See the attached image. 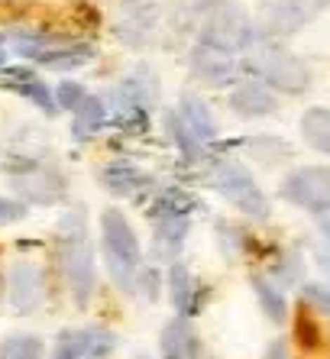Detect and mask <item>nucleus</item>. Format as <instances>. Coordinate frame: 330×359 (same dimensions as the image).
I'll return each mask as SVG.
<instances>
[{
  "label": "nucleus",
  "mask_w": 330,
  "mask_h": 359,
  "mask_svg": "<svg viewBox=\"0 0 330 359\" xmlns=\"http://www.w3.org/2000/svg\"><path fill=\"white\" fill-rule=\"evenodd\" d=\"M185 233H188V217H156V246L162 252H178Z\"/></svg>",
  "instance_id": "412c9836"
},
{
  "label": "nucleus",
  "mask_w": 330,
  "mask_h": 359,
  "mask_svg": "<svg viewBox=\"0 0 330 359\" xmlns=\"http://www.w3.org/2000/svg\"><path fill=\"white\" fill-rule=\"evenodd\" d=\"M321 233H324V240L330 243V217H327V220H324V224H321Z\"/></svg>",
  "instance_id": "2f4dec72"
},
{
  "label": "nucleus",
  "mask_w": 330,
  "mask_h": 359,
  "mask_svg": "<svg viewBox=\"0 0 330 359\" xmlns=\"http://www.w3.org/2000/svg\"><path fill=\"white\" fill-rule=\"evenodd\" d=\"M198 33L201 42H211L217 49L243 52L256 39L253 20L237 0H201L198 7Z\"/></svg>",
  "instance_id": "7ed1b4c3"
},
{
  "label": "nucleus",
  "mask_w": 330,
  "mask_h": 359,
  "mask_svg": "<svg viewBox=\"0 0 330 359\" xmlns=\"http://www.w3.org/2000/svg\"><path fill=\"white\" fill-rule=\"evenodd\" d=\"M140 359H146V356H140Z\"/></svg>",
  "instance_id": "72a5a7b5"
},
{
  "label": "nucleus",
  "mask_w": 330,
  "mask_h": 359,
  "mask_svg": "<svg viewBox=\"0 0 330 359\" xmlns=\"http://www.w3.org/2000/svg\"><path fill=\"white\" fill-rule=\"evenodd\" d=\"M0 88L20 94V97H26V100H33L36 107L46 110V114H55L58 110L55 94L46 88V81L36 75L33 68H4V72H0Z\"/></svg>",
  "instance_id": "1a4fd4ad"
},
{
  "label": "nucleus",
  "mask_w": 330,
  "mask_h": 359,
  "mask_svg": "<svg viewBox=\"0 0 330 359\" xmlns=\"http://www.w3.org/2000/svg\"><path fill=\"white\" fill-rule=\"evenodd\" d=\"M88 346H91V330H65L55 340L52 359H84Z\"/></svg>",
  "instance_id": "5701e85b"
},
{
  "label": "nucleus",
  "mask_w": 330,
  "mask_h": 359,
  "mask_svg": "<svg viewBox=\"0 0 330 359\" xmlns=\"http://www.w3.org/2000/svg\"><path fill=\"white\" fill-rule=\"evenodd\" d=\"M301 136L311 149L330 156V107H311L301 117Z\"/></svg>",
  "instance_id": "f3484780"
},
{
  "label": "nucleus",
  "mask_w": 330,
  "mask_h": 359,
  "mask_svg": "<svg viewBox=\"0 0 330 359\" xmlns=\"http://www.w3.org/2000/svg\"><path fill=\"white\" fill-rule=\"evenodd\" d=\"M159 346H162V359H198V353H201L198 334L191 330L188 318L169 320V324L162 327Z\"/></svg>",
  "instance_id": "f8f14e48"
},
{
  "label": "nucleus",
  "mask_w": 330,
  "mask_h": 359,
  "mask_svg": "<svg viewBox=\"0 0 330 359\" xmlns=\"http://www.w3.org/2000/svg\"><path fill=\"white\" fill-rule=\"evenodd\" d=\"M84 97H88V91H84L81 84H74V81H62L58 84V91H55V104L58 107H65V110H74Z\"/></svg>",
  "instance_id": "a878e982"
},
{
  "label": "nucleus",
  "mask_w": 330,
  "mask_h": 359,
  "mask_svg": "<svg viewBox=\"0 0 330 359\" xmlns=\"http://www.w3.org/2000/svg\"><path fill=\"white\" fill-rule=\"evenodd\" d=\"M311 20L308 0H259V26L265 36H291Z\"/></svg>",
  "instance_id": "6e6552de"
},
{
  "label": "nucleus",
  "mask_w": 330,
  "mask_h": 359,
  "mask_svg": "<svg viewBox=\"0 0 330 359\" xmlns=\"http://www.w3.org/2000/svg\"><path fill=\"white\" fill-rule=\"evenodd\" d=\"M178 114H182L185 126H188L191 133H194V140L204 146V142H211L217 136V123L214 117H211V110H207V104L201 97H194V94H185L182 104H178Z\"/></svg>",
  "instance_id": "2eb2a0df"
},
{
  "label": "nucleus",
  "mask_w": 330,
  "mask_h": 359,
  "mask_svg": "<svg viewBox=\"0 0 330 359\" xmlns=\"http://www.w3.org/2000/svg\"><path fill=\"white\" fill-rule=\"evenodd\" d=\"M104 117H107V114H104V100L88 94V97L74 107V120H72L74 140H91L100 126H104Z\"/></svg>",
  "instance_id": "a211bd4d"
},
{
  "label": "nucleus",
  "mask_w": 330,
  "mask_h": 359,
  "mask_svg": "<svg viewBox=\"0 0 330 359\" xmlns=\"http://www.w3.org/2000/svg\"><path fill=\"white\" fill-rule=\"evenodd\" d=\"M253 292H256V298H259V304H263V311H265V318H269V320L282 324V320L289 318V304H285V294H282L279 288L269 282V278H263V276L253 278Z\"/></svg>",
  "instance_id": "aec40b11"
},
{
  "label": "nucleus",
  "mask_w": 330,
  "mask_h": 359,
  "mask_svg": "<svg viewBox=\"0 0 330 359\" xmlns=\"http://www.w3.org/2000/svg\"><path fill=\"white\" fill-rule=\"evenodd\" d=\"M324 4H330V0H324Z\"/></svg>",
  "instance_id": "473e14b6"
},
{
  "label": "nucleus",
  "mask_w": 330,
  "mask_h": 359,
  "mask_svg": "<svg viewBox=\"0 0 330 359\" xmlns=\"http://www.w3.org/2000/svg\"><path fill=\"white\" fill-rule=\"evenodd\" d=\"M26 214V208L20 201H10V198H0V224H10V220H20Z\"/></svg>",
  "instance_id": "cd10ccee"
},
{
  "label": "nucleus",
  "mask_w": 330,
  "mask_h": 359,
  "mask_svg": "<svg viewBox=\"0 0 330 359\" xmlns=\"http://www.w3.org/2000/svg\"><path fill=\"white\" fill-rule=\"evenodd\" d=\"M191 68H194V75L204 78L207 84H227L237 75V59H233V52L217 49L211 42L198 39V46L191 49Z\"/></svg>",
  "instance_id": "9d476101"
},
{
  "label": "nucleus",
  "mask_w": 330,
  "mask_h": 359,
  "mask_svg": "<svg viewBox=\"0 0 330 359\" xmlns=\"http://www.w3.org/2000/svg\"><path fill=\"white\" fill-rule=\"evenodd\" d=\"M20 191H26L33 201H39V204H52V201L62 198V178L55 175V172H29L26 178H20L17 182Z\"/></svg>",
  "instance_id": "6ab92c4d"
},
{
  "label": "nucleus",
  "mask_w": 330,
  "mask_h": 359,
  "mask_svg": "<svg viewBox=\"0 0 330 359\" xmlns=\"http://www.w3.org/2000/svg\"><path fill=\"white\" fill-rule=\"evenodd\" d=\"M317 266H321V272L327 276V282H330V246L317 252Z\"/></svg>",
  "instance_id": "c756f323"
},
{
  "label": "nucleus",
  "mask_w": 330,
  "mask_h": 359,
  "mask_svg": "<svg viewBox=\"0 0 330 359\" xmlns=\"http://www.w3.org/2000/svg\"><path fill=\"white\" fill-rule=\"evenodd\" d=\"M301 298L330 318V288H324V285H305V288H301Z\"/></svg>",
  "instance_id": "bb28decb"
},
{
  "label": "nucleus",
  "mask_w": 330,
  "mask_h": 359,
  "mask_svg": "<svg viewBox=\"0 0 330 359\" xmlns=\"http://www.w3.org/2000/svg\"><path fill=\"white\" fill-rule=\"evenodd\" d=\"M289 353H285V340H272L269 343V353H265V359H285Z\"/></svg>",
  "instance_id": "c85d7f7f"
},
{
  "label": "nucleus",
  "mask_w": 330,
  "mask_h": 359,
  "mask_svg": "<svg viewBox=\"0 0 330 359\" xmlns=\"http://www.w3.org/2000/svg\"><path fill=\"white\" fill-rule=\"evenodd\" d=\"M13 49L23 59H33L46 68H78L94 55V49L72 36H52V33H13Z\"/></svg>",
  "instance_id": "39448f33"
},
{
  "label": "nucleus",
  "mask_w": 330,
  "mask_h": 359,
  "mask_svg": "<svg viewBox=\"0 0 330 359\" xmlns=\"http://www.w3.org/2000/svg\"><path fill=\"white\" fill-rule=\"evenodd\" d=\"M194 208V201L182 191H165L152 204V217H188V210Z\"/></svg>",
  "instance_id": "393cba45"
},
{
  "label": "nucleus",
  "mask_w": 330,
  "mask_h": 359,
  "mask_svg": "<svg viewBox=\"0 0 330 359\" xmlns=\"http://www.w3.org/2000/svg\"><path fill=\"white\" fill-rule=\"evenodd\" d=\"M165 126H169V136L175 140V146L188 156V159H194L204 146H201L198 140H194V133H191L188 126H185V120H182V114L178 110H169V117H165Z\"/></svg>",
  "instance_id": "b1692460"
},
{
  "label": "nucleus",
  "mask_w": 330,
  "mask_h": 359,
  "mask_svg": "<svg viewBox=\"0 0 330 359\" xmlns=\"http://www.w3.org/2000/svg\"><path fill=\"white\" fill-rule=\"evenodd\" d=\"M100 182L107 184L114 194H136L140 188H146L149 178L143 175L136 165H130V162H110V165L100 172Z\"/></svg>",
  "instance_id": "dca6fc26"
},
{
  "label": "nucleus",
  "mask_w": 330,
  "mask_h": 359,
  "mask_svg": "<svg viewBox=\"0 0 330 359\" xmlns=\"http://www.w3.org/2000/svg\"><path fill=\"white\" fill-rule=\"evenodd\" d=\"M249 65L256 68V75L263 78L269 88L275 91H285V94H301L308 91L311 84V72L295 52H289L285 46L279 42H269V39H253L249 42Z\"/></svg>",
  "instance_id": "20e7f679"
},
{
  "label": "nucleus",
  "mask_w": 330,
  "mask_h": 359,
  "mask_svg": "<svg viewBox=\"0 0 330 359\" xmlns=\"http://www.w3.org/2000/svg\"><path fill=\"white\" fill-rule=\"evenodd\" d=\"M46 346L36 334H13L0 343V359H42Z\"/></svg>",
  "instance_id": "4be33fe9"
},
{
  "label": "nucleus",
  "mask_w": 330,
  "mask_h": 359,
  "mask_svg": "<svg viewBox=\"0 0 330 359\" xmlns=\"http://www.w3.org/2000/svg\"><path fill=\"white\" fill-rule=\"evenodd\" d=\"M4 62H7V39L0 36V68H4Z\"/></svg>",
  "instance_id": "7c9ffc66"
},
{
  "label": "nucleus",
  "mask_w": 330,
  "mask_h": 359,
  "mask_svg": "<svg viewBox=\"0 0 330 359\" xmlns=\"http://www.w3.org/2000/svg\"><path fill=\"white\" fill-rule=\"evenodd\" d=\"M230 107L237 110L239 117H265V114L275 110V94L263 81H243L233 88Z\"/></svg>",
  "instance_id": "ddd939ff"
},
{
  "label": "nucleus",
  "mask_w": 330,
  "mask_h": 359,
  "mask_svg": "<svg viewBox=\"0 0 330 359\" xmlns=\"http://www.w3.org/2000/svg\"><path fill=\"white\" fill-rule=\"evenodd\" d=\"M58 262H62V276L74 304L84 308L94 292V246L84 208H72L58 220Z\"/></svg>",
  "instance_id": "f257e3e1"
},
{
  "label": "nucleus",
  "mask_w": 330,
  "mask_h": 359,
  "mask_svg": "<svg viewBox=\"0 0 330 359\" xmlns=\"http://www.w3.org/2000/svg\"><path fill=\"white\" fill-rule=\"evenodd\" d=\"M7 288H10V304H13V311L26 314V311H33L42 301V272L33 262H17V266L10 269Z\"/></svg>",
  "instance_id": "9b49d317"
},
{
  "label": "nucleus",
  "mask_w": 330,
  "mask_h": 359,
  "mask_svg": "<svg viewBox=\"0 0 330 359\" xmlns=\"http://www.w3.org/2000/svg\"><path fill=\"white\" fill-rule=\"evenodd\" d=\"M282 198L291 201L295 208H305L311 214H327L330 210V168L311 165L298 168L282 184Z\"/></svg>",
  "instance_id": "0eeeda50"
},
{
  "label": "nucleus",
  "mask_w": 330,
  "mask_h": 359,
  "mask_svg": "<svg viewBox=\"0 0 330 359\" xmlns=\"http://www.w3.org/2000/svg\"><path fill=\"white\" fill-rule=\"evenodd\" d=\"M169 288H172V301L182 318H191L201 308V288L182 262H175L172 272H169Z\"/></svg>",
  "instance_id": "4468645a"
},
{
  "label": "nucleus",
  "mask_w": 330,
  "mask_h": 359,
  "mask_svg": "<svg viewBox=\"0 0 330 359\" xmlns=\"http://www.w3.org/2000/svg\"><path fill=\"white\" fill-rule=\"evenodd\" d=\"M211 184H214L223 198L230 201L233 208L243 210L246 217H256V220L269 217V198L263 194V188L256 184V178L249 175L239 162H233V159L217 162L214 172H211Z\"/></svg>",
  "instance_id": "423d86ee"
},
{
  "label": "nucleus",
  "mask_w": 330,
  "mask_h": 359,
  "mask_svg": "<svg viewBox=\"0 0 330 359\" xmlns=\"http://www.w3.org/2000/svg\"><path fill=\"white\" fill-rule=\"evenodd\" d=\"M100 250H104V262H107L114 282L126 292H133L143 272V250L130 220L114 208L100 214Z\"/></svg>",
  "instance_id": "f03ea898"
}]
</instances>
